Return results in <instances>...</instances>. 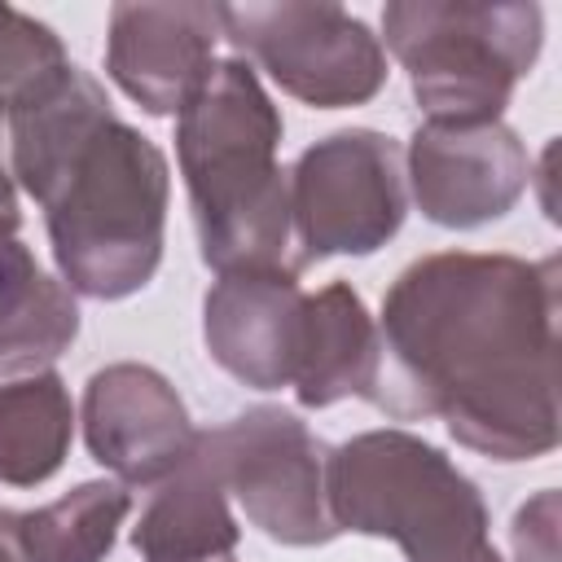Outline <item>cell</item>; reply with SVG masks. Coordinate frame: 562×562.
I'll return each instance as SVG.
<instances>
[{
	"label": "cell",
	"instance_id": "obj_10",
	"mask_svg": "<svg viewBox=\"0 0 562 562\" xmlns=\"http://www.w3.org/2000/svg\"><path fill=\"white\" fill-rule=\"evenodd\" d=\"M79 422L92 461L123 487H158L198 448V430L176 386L136 360L105 364L88 378Z\"/></svg>",
	"mask_w": 562,
	"mask_h": 562
},
{
	"label": "cell",
	"instance_id": "obj_22",
	"mask_svg": "<svg viewBox=\"0 0 562 562\" xmlns=\"http://www.w3.org/2000/svg\"><path fill=\"white\" fill-rule=\"evenodd\" d=\"M457 562H505V558L496 553V544H483V549H474V553H465V558H457Z\"/></svg>",
	"mask_w": 562,
	"mask_h": 562
},
{
	"label": "cell",
	"instance_id": "obj_17",
	"mask_svg": "<svg viewBox=\"0 0 562 562\" xmlns=\"http://www.w3.org/2000/svg\"><path fill=\"white\" fill-rule=\"evenodd\" d=\"M75 404L61 373L44 369L31 378L0 382V483L40 487L70 452Z\"/></svg>",
	"mask_w": 562,
	"mask_h": 562
},
{
	"label": "cell",
	"instance_id": "obj_20",
	"mask_svg": "<svg viewBox=\"0 0 562 562\" xmlns=\"http://www.w3.org/2000/svg\"><path fill=\"white\" fill-rule=\"evenodd\" d=\"M22 228V211H18V189L9 167L0 162V233H18Z\"/></svg>",
	"mask_w": 562,
	"mask_h": 562
},
{
	"label": "cell",
	"instance_id": "obj_6",
	"mask_svg": "<svg viewBox=\"0 0 562 562\" xmlns=\"http://www.w3.org/2000/svg\"><path fill=\"white\" fill-rule=\"evenodd\" d=\"M220 26L224 40L237 53H246L285 97L312 110L364 105L386 83L382 40L342 4H220Z\"/></svg>",
	"mask_w": 562,
	"mask_h": 562
},
{
	"label": "cell",
	"instance_id": "obj_13",
	"mask_svg": "<svg viewBox=\"0 0 562 562\" xmlns=\"http://www.w3.org/2000/svg\"><path fill=\"white\" fill-rule=\"evenodd\" d=\"M382 342L378 321L347 281H329L303 303V342L294 364V400L303 408H329L338 400H369L378 391Z\"/></svg>",
	"mask_w": 562,
	"mask_h": 562
},
{
	"label": "cell",
	"instance_id": "obj_15",
	"mask_svg": "<svg viewBox=\"0 0 562 562\" xmlns=\"http://www.w3.org/2000/svg\"><path fill=\"white\" fill-rule=\"evenodd\" d=\"M237 540L241 527L228 509V492L198 457V448L171 479L154 487L132 527V549L145 562H215L233 558Z\"/></svg>",
	"mask_w": 562,
	"mask_h": 562
},
{
	"label": "cell",
	"instance_id": "obj_16",
	"mask_svg": "<svg viewBox=\"0 0 562 562\" xmlns=\"http://www.w3.org/2000/svg\"><path fill=\"white\" fill-rule=\"evenodd\" d=\"M127 514L132 492L123 483L88 479L40 509H4V522L22 562H105Z\"/></svg>",
	"mask_w": 562,
	"mask_h": 562
},
{
	"label": "cell",
	"instance_id": "obj_4",
	"mask_svg": "<svg viewBox=\"0 0 562 562\" xmlns=\"http://www.w3.org/2000/svg\"><path fill=\"white\" fill-rule=\"evenodd\" d=\"M325 505L342 531L395 540L408 562H457L487 540V505L430 439L382 426L325 457Z\"/></svg>",
	"mask_w": 562,
	"mask_h": 562
},
{
	"label": "cell",
	"instance_id": "obj_1",
	"mask_svg": "<svg viewBox=\"0 0 562 562\" xmlns=\"http://www.w3.org/2000/svg\"><path fill=\"white\" fill-rule=\"evenodd\" d=\"M373 404L395 422L439 417L492 461L558 448V259L439 250L413 259L378 316Z\"/></svg>",
	"mask_w": 562,
	"mask_h": 562
},
{
	"label": "cell",
	"instance_id": "obj_7",
	"mask_svg": "<svg viewBox=\"0 0 562 562\" xmlns=\"http://www.w3.org/2000/svg\"><path fill=\"white\" fill-rule=\"evenodd\" d=\"M198 457L268 540L316 549L338 536L325 505L329 448L290 408L259 404L215 430H198Z\"/></svg>",
	"mask_w": 562,
	"mask_h": 562
},
{
	"label": "cell",
	"instance_id": "obj_5",
	"mask_svg": "<svg viewBox=\"0 0 562 562\" xmlns=\"http://www.w3.org/2000/svg\"><path fill=\"white\" fill-rule=\"evenodd\" d=\"M426 123H496L544 44L540 4L391 0L382 35Z\"/></svg>",
	"mask_w": 562,
	"mask_h": 562
},
{
	"label": "cell",
	"instance_id": "obj_23",
	"mask_svg": "<svg viewBox=\"0 0 562 562\" xmlns=\"http://www.w3.org/2000/svg\"><path fill=\"white\" fill-rule=\"evenodd\" d=\"M215 562H233V558H215Z\"/></svg>",
	"mask_w": 562,
	"mask_h": 562
},
{
	"label": "cell",
	"instance_id": "obj_2",
	"mask_svg": "<svg viewBox=\"0 0 562 562\" xmlns=\"http://www.w3.org/2000/svg\"><path fill=\"white\" fill-rule=\"evenodd\" d=\"M4 127L9 176L40 202L70 294L114 303L145 290L167 237L162 149L123 123L105 88L75 61L13 105Z\"/></svg>",
	"mask_w": 562,
	"mask_h": 562
},
{
	"label": "cell",
	"instance_id": "obj_21",
	"mask_svg": "<svg viewBox=\"0 0 562 562\" xmlns=\"http://www.w3.org/2000/svg\"><path fill=\"white\" fill-rule=\"evenodd\" d=\"M0 562H22V558H18V544H13V536H9L4 509H0Z\"/></svg>",
	"mask_w": 562,
	"mask_h": 562
},
{
	"label": "cell",
	"instance_id": "obj_19",
	"mask_svg": "<svg viewBox=\"0 0 562 562\" xmlns=\"http://www.w3.org/2000/svg\"><path fill=\"white\" fill-rule=\"evenodd\" d=\"M509 540L518 562H558V492L553 487H544L514 514Z\"/></svg>",
	"mask_w": 562,
	"mask_h": 562
},
{
	"label": "cell",
	"instance_id": "obj_3",
	"mask_svg": "<svg viewBox=\"0 0 562 562\" xmlns=\"http://www.w3.org/2000/svg\"><path fill=\"white\" fill-rule=\"evenodd\" d=\"M281 132V110L241 57H220L176 114L198 250L220 277L307 268L290 220V171L277 162Z\"/></svg>",
	"mask_w": 562,
	"mask_h": 562
},
{
	"label": "cell",
	"instance_id": "obj_9",
	"mask_svg": "<svg viewBox=\"0 0 562 562\" xmlns=\"http://www.w3.org/2000/svg\"><path fill=\"white\" fill-rule=\"evenodd\" d=\"M404 184L430 224L465 233L518 206L531 184V154L501 119L422 123L408 136Z\"/></svg>",
	"mask_w": 562,
	"mask_h": 562
},
{
	"label": "cell",
	"instance_id": "obj_18",
	"mask_svg": "<svg viewBox=\"0 0 562 562\" xmlns=\"http://www.w3.org/2000/svg\"><path fill=\"white\" fill-rule=\"evenodd\" d=\"M70 66L57 31L13 4H0V119L22 105L40 83Z\"/></svg>",
	"mask_w": 562,
	"mask_h": 562
},
{
	"label": "cell",
	"instance_id": "obj_8",
	"mask_svg": "<svg viewBox=\"0 0 562 562\" xmlns=\"http://www.w3.org/2000/svg\"><path fill=\"white\" fill-rule=\"evenodd\" d=\"M408 215L404 149L373 127H342L307 145L290 171V220L303 263L382 250Z\"/></svg>",
	"mask_w": 562,
	"mask_h": 562
},
{
	"label": "cell",
	"instance_id": "obj_12",
	"mask_svg": "<svg viewBox=\"0 0 562 562\" xmlns=\"http://www.w3.org/2000/svg\"><path fill=\"white\" fill-rule=\"evenodd\" d=\"M303 285L285 272H228L202 299V342L211 360L250 391L294 382L303 342Z\"/></svg>",
	"mask_w": 562,
	"mask_h": 562
},
{
	"label": "cell",
	"instance_id": "obj_11",
	"mask_svg": "<svg viewBox=\"0 0 562 562\" xmlns=\"http://www.w3.org/2000/svg\"><path fill=\"white\" fill-rule=\"evenodd\" d=\"M224 40L220 4L202 0H119L105 31V75L145 110L180 114L215 66Z\"/></svg>",
	"mask_w": 562,
	"mask_h": 562
},
{
	"label": "cell",
	"instance_id": "obj_14",
	"mask_svg": "<svg viewBox=\"0 0 562 562\" xmlns=\"http://www.w3.org/2000/svg\"><path fill=\"white\" fill-rule=\"evenodd\" d=\"M79 338V303L18 233H0V382L53 369Z\"/></svg>",
	"mask_w": 562,
	"mask_h": 562
}]
</instances>
